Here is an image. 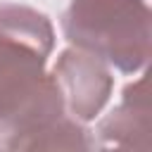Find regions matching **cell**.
Instances as JSON below:
<instances>
[{
	"mask_svg": "<svg viewBox=\"0 0 152 152\" xmlns=\"http://www.w3.org/2000/svg\"><path fill=\"white\" fill-rule=\"evenodd\" d=\"M52 48L55 31L43 12L0 5V133H31L64 116L62 93L45 71Z\"/></svg>",
	"mask_w": 152,
	"mask_h": 152,
	"instance_id": "1",
	"label": "cell"
},
{
	"mask_svg": "<svg viewBox=\"0 0 152 152\" xmlns=\"http://www.w3.org/2000/svg\"><path fill=\"white\" fill-rule=\"evenodd\" d=\"M64 38L104 64L135 74L150 57V7L145 0H71L62 14Z\"/></svg>",
	"mask_w": 152,
	"mask_h": 152,
	"instance_id": "2",
	"label": "cell"
},
{
	"mask_svg": "<svg viewBox=\"0 0 152 152\" xmlns=\"http://www.w3.org/2000/svg\"><path fill=\"white\" fill-rule=\"evenodd\" d=\"M52 76L62 93L64 109L78 121H93L107 104L114 88L107 64L78 48H66L59 52Z\"/></svg>",
	"mask_w": 152,
	"mask_h": 152,
	"instance_id": "3",
	"label": "cell"
},
{
	"mask_svg": "<svg viewBox=\"0 0 152 152\" xmlns=\"http://www.w3.org/2000/svg\"><path fill=\"white\" fill-rule=\"evenodd\" d=\"M97 147L150 150V93L147 76L124 88L121 102L100 121Z\"/></svg>",
	"mask_w": 152,
	"mask_h": 152,
	"instance_id": "4",
	"label": "cell"
},
{
	"mask_svg": "<svg viewBox=\"0 0 152 152\" xmlns=\"http://www.w3.org/2000/svg\"><path fill=\"white\" fill-rule=\"evenodd\" d=\"M0 147H7V150H90L95 147V140L88 138V131L81 126L78 119L64 114L57 121L43 128H36L31 133L7 135V140H2Z\"/></svg>",
	"mask_w": 152,
	"mask_h": 152,
	"instance_id": "5",
	"label": "cell"
}]
</instances>
